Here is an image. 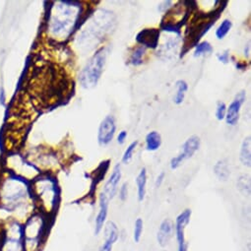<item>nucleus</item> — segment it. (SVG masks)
Segmentation results:
<instances>
[{
	"label": "nucleus",
	"instance_id": "14",
	"mask_svg": "<svg viewBox=\"0 0 251 251\" xmlns=\"http://www.w3.org/2000/svg\"><path fill=\"white\" fill-rule=\"evenodd\" d=\"M160 32L157 29H148L140 32L137 36V42L146 48H156L158 46Z\"/></svg>",
	"mask_w": 251,
	"mask_h": 251
},
{
	"label": "nucleus",
	"instance_id": "22",
	"mask_svg": "<svg viewBox=\"0 0 251 251\" xmlns=\"http://www.w3.org/2000/svg\"><path fill=\"white\" fill-rule=\"evenodd\" d=\"M146 51V49L144 47H139L137 48L130 55V58H129V62L132 64V65H140L143 63V55Z\"/></svg>",
	"mask_w": 251,
	"mask_h": 251
},
{
	"label": "nucleus",
	"instance_id": "9",
	"mask_svg": "<svg viewBox=\"0 0 251 251\" xmlns=\"http://www.w3.org/2000/svg\"><path fill=\"white\" fill-rule=\"evenodd\" d=\"M116 130V124L115 119L112 115L105 116L100 124L98 130V141L100 146H106L108 145L115 134Z\"/></svg>",
	"mask_w": 251,
	"mask_h": 251
},
{
	"label": "nucleus",
	"instance_id": "23",
	"mask_svg": "<svg viewBox=\"0 0 251 251\" xmlns=\"http://www.w3.org/2000/svg\"><path fill=\"white\" fill-rule=\"evenodd\" d=\"M143 230H144V222L141 218H138L134 223V229H133V239L136 243H138L141 240Z\"/></svg>",
	"mask_w": 251,
	"mask_h": 251
},
{
	"label": "nucleus",
	"instance_id": "7",
	"mask_svg": "<svg viewBox=\"0 0 251 251\" xmlns=\"http://www.w3.org/2000/svg\"><path fill=\"white\" fill-rule=\"evenodd\" d=\"M191 210L186 209L181 212L176 219V236L177 241V251H188V243L185 239V228L190 222Z\"/></svg>",
	"mask_w": 251,
	"mask_h": 251
},
{
	"label": "nucleus",
	"instance_id": "8",
	"mask_svg": "<svg viewBox=\"0 0 251 251\" xmlns=\"http://www.w3.org/2000/svg\"><path fill=\"white\" fill-rule=\"evenodd\" d=\"M199 147H200V138L196 135L189 137L182 145L181 153L178 156L172 159L171 161L172 170H176L178 167L181 166V164L185 160L191 158L195 154V152L199 150Z\"/></svg>",
	"mask_w": 251,
	"mask_h": 251
},
{
	"label": "nucleus",
	"instance_id": "16",
	"mask_svg": "<svg viewBox=\"0 0 251 251\" xmlns=\"http://www.w3.org/2000/svg\"><path fill=\"white\" fill-rule=\"evenodd\" d=\"M136 184H137V196L138 200L142 202L145 199L146 195V185H147V171L143 168L139 175L136 177Z\"/></svg>",
	"mask_w": 251,
	"mask_h": 251
},
{
	"label": "nucleus",
	"instance_id": "4",
	"mask_svg": "<svg viewBox=\"0 0 251 251\" xmlns=\"http://www.w3.org/2000/svg\"><path fill=\"white\" fill-rule=\"evenodd\" d=\"M0 251H26L23 223L5 220L0 225Z\"/></svg>",
	"mask_w": 251,
	"mask_h": 251
},
{
	"label": "nucleus",
	"instance_id": "10",
	"mask_svg": "<svg viewBox=\"0 0 251 251\" xmlns=\"http://www.w3.org/2000/svg\"><path fill=\"white\" fill-rule=\"evenodd\" d=\"M245 99H246V94L244 91H241L235 96L234 100L230 102L229 106L226 109V114L225 117V119L228 125L234 126V125L238 122L240 107L243 104Z\"/></svg>",
	"mask_w": 251,
	"mask_h": 251
},
{
	"label": "nucleus",
	"instance_id": "18",
	"mask_svg": "<svg viewBox=\"0 0 251 251\" xmlns=\"http://www.w3.org/2000/svg\"><path fill=\"white\" fill-rule=\"evenodd\" d=\"M251 141H250V136L246 137L240 148V154H239V159L240 162L247 167H250L251 164Z\"/></svg>",
	"mask_w": 251,
	"mask_h": 251
},
{
	"label": "nucleus",
	"instance_id": "21",
	"mask_svg": "<svg viewBox=\"0 0 251 251\" xmlns=\"http://www.w3.org/2000/svg\"><path fill=\"white\" fill-rule=\"evenodd\" d=\"M232 27V23L230 20L228 19H226L224 20L221 25L218 27V29L216 30V37L218 40H223L227 34L228 32L230 31Z\"/></svg>",
	"mask_w": 251,
	"mask_h": 251
},
{
	"label": "nucleus",
	"instance_id": "11",
	"mask_svg": "<svg viewBox=\"0 0 251 251\" xmlns=\"http://www.w3.org/2000/svg\"><path fill=\"white\" fill-rule=\"evenodd\" d=\"M120 179H121V168L119 165H116L111 173V176H109L108 180L104 184L103 189L101 191V193L105 195L108 198V200L112 199L116 194L117 186Z\"/></svg>",
	"mask_w": 251,
	"mask_h": 251
},
{
	"label": "nucleus",
	"instance_id": "6",
	"mask_svg": "<svg viewBox=\"0 0 251 251\" xmlns=\"http://www.w3.org/2000/svg\"><path fill=\"white\" fill-rule=\"evenodd\" d=\"M106 56V49L101 48L89 59L79 76V82L83 88L92 89L97 86L103 72Z\"/></svg>",
	"mask_w": 251,
	"mask_h": 251
},
{
	"label": "nucleus",
	"instance_id": "3",
	"mask_svg": "<svg viewBox=\"0 0 251 251\" xmlns=\"http://www.w3.org/2000/svg\"><path fill=\"white\" fill-rule=\"evenodd\" d=\"M32 195L35 206H38L42 214L49 216L52 214L57 206L58 191L53 178L50 176H38L31 184Z\"/></svg>",
	"mask_w": 251,
	"mask_h": 251
},
{
	"label": "nucleus",
	"instance_id": "27",
	"mask_svg": "<svg viewBox=\"0 0 251 251\" xmlns=\"http://www.w3.org/2000/svg\"><path fill=\"white\" fill-rule=\"evenodd\" d=\"M237 186H238V189L241 190L243 193H245V189H250V181H249V178L246 177L245 176H240L239 179H238V182H237Z\"/></svg>",
	"mask_w": 251,
	"mask_h": 251
},
{
	"label": "nucleus",
	"instance_id": "29",
	"mask_svg": "<svg viewBox=\"0 0 251 251\" xmlns=\"http://www.w3.org/2000/svg\"><path fill=\"white\" fill-rule=\"evenodd\" d=\"M217 58H218V60H219L220 62H222V63H224V64H226V63L228 62V60H229L228 51L226 50V51L223 52V53L217 54Z\"/></svg>",
	"mask_w": 251,
	"mask_h": 251
},
{
	"label": "nucleus",
	"instance_id": "20",
	"mask_svg": "<svg viewBox=\"0 0 251 251\" xmlns=\"http://www.w3.org/2000/svg\"><path fill=\"white\" fill-rule=\"evenodd\" d=\"M176 87H177V92L176 95L174 98V101L176 104H181L184 100V97H185V93L188 89L187 83L183 80H179L176 82Z\"/></svg>",
	"mask_w": 251,
	"mask_h": 251
},
{
	"label": "nucleus",
	"instance_id": "25",
	"mask_svg": "<svg viewBox=\"0 0 251 251\" xmlns=\"http://www.w3.org/2000/svg\"><path fill=\"white\" fill-rule=\"evenodd\" d=\"M137 145H138V141H134V142H132V143L127 147L126 150H125V152H124V154H123V156H122V163H123V164H128V163L132 160L133 153H134V151H135Z\"/></svg>",
	"mask_w": 251,
	"mask_h": 251
},
{
	"label": "nucleus",
	"instance_id": "24",
	"mask_svg": "<svg viewBox=\"0 0 251 251\" xmlns=\"http://www.w3.org/2000/svg\"><path fill=\"white\" fill-rule=\"evenodd\" d=\"M212 50H213V48L208 42H202L196 46L195 50H194V56L197 57V56H201L204 54H208V53L212 52Z\"/></svg>",
	"mask_w": 251,
	"mask_h": 251
},
{
	"label": "nucleus",
	"instance_id": "13",
	"mask_svg": "<svg viewBox=\"0 0 251 251\" xmlns=\"http://www.w3.org/2000/svg\"><path fill=\"white\" fill-rule=\"evenodd\" d=\"M174 231H175L174 222L170 219L164 220L157 233V241L160 244V246L166 247L170 243L174 235Z\"/></svg>",
	"mask_w": 251,
	"mask_h": 251
},
{
	"label": "nucleus",
	"instance_id": "1",
	"mask_svg": "<svg viewBox=\"0 0 251 251\" xmlns=\"http://www.w3.org/2000/svg\"><path fill=\"white\" fill-rule=\"evenodd\" d=\"M35 203L31 184L28 180L7 174L0 177V211L7 214L6 220L13 219L24 223L33 212Z\"/></svg>",
	"mask_w": 251,
	"mask_h": 251
},
{
	"label": "nucleus",
	"instance_id": "31",
	"mask_svg": "<svg viewBox=\"0 0 251 251\" xmlns=\"http://www.w3.org/2000/svg\"><path fill=\"white\" fill-rule=\"evenodd\" d=\"M112 247H113V244L112 243H109V242H106L104 241L101 246L99 248V251H112Z\"/></svg>",
	"mask_w": 251,
	"mask_h": 251
},
{
	"label": "nucleus",
	"instance_id": "15",
	"mask_svg": "<svg viewBox=\"0 0 251 251\" xmlns=\"http://www.w3.org/2000/svg\"><path fill=\"white\" fill-rule=\"evenodd\" d=\"M103 227H104L103 228L104 241L112 243L114 245V243L117 241V239L119 237V230H118L116 224L114 222L109 221V222L105 223Z\"/></svg>",
	"mask_w": 251,
	"mask_h": 251
},
{
	"label": "nucleus",
	"instance_id": "19",
	"mask_svg": "<svg viewBox=\"0 0 251 251\" xmlns=\"http://www.w3.org/2000/svg\"><path fill=\"white\" fill-rule=\"evenodd\" d=\"M162 144V137L157 131H152L146 136V149L148 151H157Z\"/></svg>",
	"mask_w": 251,
	"mask_h": 251
},
{
	"label": "nucleus",
	"instance_id": "33",
	"mask_svg": "<svg viewBox=\"0 0 251 251\" xmlns=\"http://www.w3.org/2000/svg\"><path fill=\"white\" fill-rule=\"evenodd\" d=\"M164 251H167V250H164Z\"/></svg>",
	"mask_w": 251,
	"mask_h": 251
},
{
	"label": "nucleus",
	"instance_id": "30",
	"mask_svg": "<svg viewBox=\"0 0 251 251\" xmlns=\"http://www.w3.org/2000/svg\"><path fill=\"white\" fill-rule=\"evenodd\" d=\"M126 138H127V132H126V131L122 130L121 132H119V134H118V136H117V142H118V144L122 145V144L125 142V140H126Z\"/></svg>",
	"mask_w": 251,
	"mask_h": 251
},
{
	"label": "nucleus",
	"instance_id": "12",
	"mask_svg": "<svg viewBox=\"0 0 251 251\" xmlns=\"http://www.w3.org/2000/svg\"><path fill=\"white\" fill-rule=\"evenodd\" d=\"M108 204L109 200L108 198L100 193V207H99V213L95 220V234L98 235L102 229L105 225V221L107 218L108 213Z\"/></svg>",
	"mask_w": 251,
	"mask_h": 251
},
{
	"label": "nucleus",
	"instance_id": "32",
	"mask_svg": "<svg viewBox=\"0 0 251 251\" xmlns=\"http://www.w3.org/2000/svg\"><path fill=\"white\" fill-rule=\"evenodd\" d=\"M164 179H165V173H161V174L158 176V177H157V179H156V182H155V185H156L157 188L161 187L162 183L164 182Z\"/></svg>",
	"mask_w": 251,
	"mask_h": 251
},
{
	"label": "nucleus",
	"instance_id": "2",
	"mask_svg": "<svg viewBox=\"0 0 251 251\" xmlns=\"http://www.w3.org/2000/svg\"><path fill=\"white\" fill-rule=\"evenodd\" d=\"M79 18V5L75 2H55L50 9L49 32L55 40H65L72 33Z\"/></svg>",
	"mask_w": 251,
	"mask_h": 251
},
{
	"label": "nucleus",
	"instance_id": "28",
	"mask_svg": "<svg viewBox=\"0 0 251 251\" xmlns=\"http://www.w3.org/2000/svg\"><path fill=\"white\" fill-rule=\"evenodd\" d=\"M128 197V184L123 183L119 189V199L121 201H125Z\"/></svg>",
	"mask_w": 251,
	"mask_h": 251
},
{
	"label": "nucleus",
	"instance_id": "26",
	"mask_svg": "<svg viewBox=\"0 0 251 251\" xmlns=\"http://www.w3.org/2000/svg\"><path fill=\"white\" fill-rule=\"evenodd\" d=\"M226 103L225 102H218V105H217V109H216V117L218 120H223L225 119L226 117Z\"/></svg>",
	"mask_w": 251,
	"mask_h": 251
},
{
	"label": "nucleus",
	"instance_id": "5",
	"mask_svg": "<svg viewBox=\"0 0 251 251\" xmlns=\"http://www.w3.org/2000/svg\"><path fill=\"white\" fill-rule=\"evenodd\" d=\"M46 215L33 213L23 223L26 251H40L47 230Z\"/></svg>",
	"mask_w": 251,
	"mask_h": 251
},
{
	"label": "nucleus",
	"instance_id": "17",
	"mask_svg": "<svg viewBox=\"0 0 251 251\" xmlns=\"http://www.w3.org/2000/svg\"><path fill=\"white\" fill-rule=\"evenodd\" d=\"M214 173L220 180H227V178L230 176L228 162L226 160H220L219 162H217V164L214 167Z\"/></svg>",
	"mask_w": 251,
	"mask_h": 251
}]
</instances>
